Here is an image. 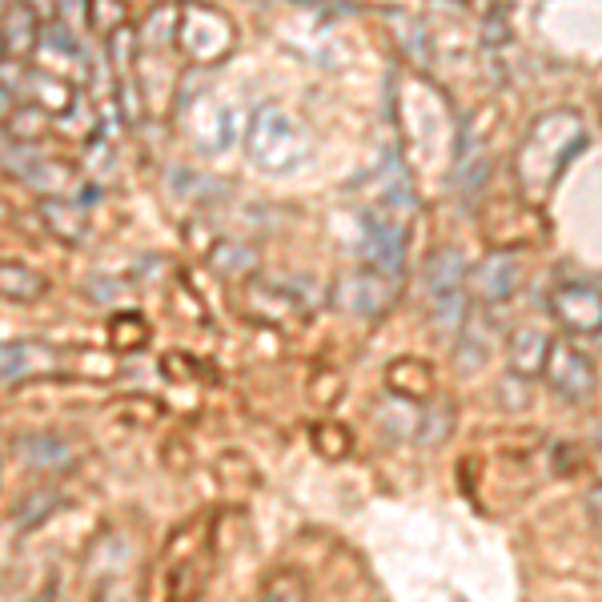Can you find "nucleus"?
Segmentation results:
<instances>
[{
    "mask_svg": "<svg viewBox=\"0 0 602 602\" xmlns=\"http://www.w3.org/2000/svg\"><path fill=\"white\" fill-rule=\"evenodd\" d=\"M550 390L566 402H578L594 390V362L574 350L570 342H550V354H546V366H542Z\"/></svg>",
    "mask_w": 602,
    "mask_h": 602,
    "instance_id": "20e7f679",
    "label": "nucleus"
},
{
    "mask_svg": "<svg viewBox=\"0 0 602 602\" xmlns=\"http://www.w3.org/2000/svg\"><path fill=\"white\" fill-rule=\"evenodd\" d=\"M466 285L482 301H506L518 289V257L514 253H490L486 261L474 265V273L466 277Z\"/></svg>",
    "mask_w": 602,
    "mask_h": 602,
    "instance_id": "0eeeda50",
    "label": "nucleus"
},
{
    "mask_svg": "<svg viewBox=\"0 0 602 602\" xmlns=\"http://www.w3.org/2000/svg\"><path fill=\"white\" fill-rule=\"evenodd\" d=\"M249 153L261 169L269 173H289L297 169L301 161L310 157L306 141H301V133L293 129V121L277 109H261L257 121H253V137H249Z\"/></svg>",
    "mask_w": 602,
    "mask_h": 602,
    "instance_id": "f03ea898",
    "label": "nucleus"
},
{
    "mask_svg": "<svg viewBox=\"0 0 602 602\" xmlns=\"http://www.w3.org/2000/svg\"><path fill=\"white\" fill-rule=\"evenodd\" d=\"M406 221L402 213H374L366 221V265L386 273V277H398L402 273V253H406Z\"/></svg>",
    "mask_w": 602,
    "mask_h": 602,
    "instance_id": "39448f33",
    "label": "nucleus"
},
{
    "mask_svg": "<svg viewBox=\"0 0 602 602\" xmlns=\"http://www.w3.org/2000/svg\"><path fill=\"white\" fill-rule=\"evenodd\" d=\"M33 45V13L29 9H17L5 25H0V49L9 57H25Z\"/></svg>",
    "mask_w": 602,
    "mask_h": 602,
    "instance_id": "f8f14e48",
    "label": "nucleus"
},
{
    "mask_svg": "<svg viewBox=\"0 0 602 602\" xmlns=\"http://www.w3.org/2000/svg\"><path fill=\"white\" fill-rule=\"evenodd\" d=\"M550 314L570 334H598L602 330V289L586 281H562L550 293Z\"/></svg>",
    "mask_w": 602,
    "mask_h": 602,
    "instance_id": "7ed1b4c3",
    "label": "nucleus"
},
{
    "mask_svg": "<svg viewBox=\"0 0 602 602\" xmlns=\"http://www.w3.org/2000/svg\"><path fill=\"white\" fill-rule=\"evenodd\" d=\"M49 289V281L41 273H33L21 261H0V297L9 301H37Z\"/></svg>",
    "mask_w": 602,
    "mask_h": 602,
    "instance_id": "1a4fd4ad",
    "label": "nucleus"
},
{
    "mask_svg": "<svg viewBox=\"0 0 602 602\" xmlns=\"http://www.w3.org/2000/svg\"><path fill=\"white\" fill-rule=\"evenodd\" d=\"M213 265H217L225 277H241V273H249V269H253V253H249L245 245H217Z\"/></svg>",
    "mask_w": 602,
    "mask_h": 602,
    "instance_id": "ddd939ff",
    "label": "nucleus"
},
{
    "mask_svg": "<svg viewBox=\"0 0 602 602\" xmlns=\"http://www.w3.org/2000/svg\"><path fill=\"white\" fill-rule=\"evenodd\" d=\"M41 209H45L49 229H53L61 241H69V245H81V241H85V233H89V217H85V213H77V209L65 205V201H53V197H49Z\"/></svg>",
    "mask_w": 602,
    "mask_h": 602,
    "instance_id": "9d476101",
    "label": "nucleus"
},
{
    "mask_svg": "<svg viewBox=\"0 0 602 602\" xmlns=\"http://www.w3.org/2000/svg\"><path fill=\"white\" fill-rule=\"evenodd\" d=\"M546 354H550V342H546V334H542V330H534V326H522V330H514V342H510V362H514V370H518L522 378H530V374H542V366H546Z\"/></svg>",
    "mask_w": 602,
    "mask_h": 602,
    "instance_id": "6e6552de",
    "label": "nucleus"
},
{
    "mask_svg": "<svg viewBox=\"0 0 602 602\" xmlns=\"http://www.w3.org/2000/svg\"><path fill=\"white\" fill-rule=\"evenodd\" d=\"M586 506H590V518H594V526L602 530V486H594V490L586 494Z\"/></svg>",
    "mask_w": 602,
    "mask_h": 602,
    "instance_id": "2eb2a0df",
    "label": "nucleus"
},
{
    "mask_svg": "<svg viewBox=\"0 0 602 602\" xmlns=\"http://www.w3.org/2000/svg\"><path fill=\"white\" fill-rule=\"evenodd\" d=\"M466 277H470V269L458 249H442L426 265V297H430L434 322L446 330L466 322Z\"/></svg>",
    "mask_w": 602,
    "mask_h": 602,
    "instance_id": "f257e3e1",
    "label": "nucleus"
},
{
    "mask_svg": "<svg viewBox=\"0 0 602 602\" xmlns=\"http://www.w3.org/2000/svg\"><path fill=\"white\" fill-rule=\"evenodd\" d=\"M29 374H37V346L0 342V382H21Z\"/></svg>",
    "mask_w": 602,
    "mask_h": 602,
    "instance_id": "9b49d317",
    "label": "nucleus"
},
{
    "mask_svg": "<svg viewBox=\"0 0 602 602\" xmlns=\"http://www.w3.org/2000/svg\"><path fill=\"white\" fill-rule=\"evenodd\" d=\"M37 446H41V454H37V466H57V462H69V450L57 442V438H33Z\"/></svg>",
    "mask_w": 602,
    "mask_h": 602,
    "instance_id": "4468645a",
    "label": "nucleus"
},
{
    "mask_svg": "<svg viewBox=\"0 0 602 602\" xmlns=\"http://www.w3.org/2000/svg\"><path fill=\"white\" fill-rule=\"evenodd\" d=\"M394 277H386V273H378V269H370V273H358V277H350V281H342V306L346 310H354L358 318H374V314H382L390 301H394V285H390Z\"/></svg>",
    "mask_w": 602,
    "mask_h": 602,
    "instance_id": "423d86ee",
    "label": "nucleus"
}]
</instances>
